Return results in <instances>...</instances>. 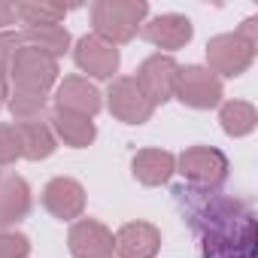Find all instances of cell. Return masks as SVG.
<instances>
[{"label": "cell", "mask_w": 258, "mask_h": 258, "mask_svg": "<svg viewBox=\"0 0 258 258\" xmlns=\"http://www.w3.org/2000/svg\"><path fill=\"white\" fill-rule=\"evenodd\" d=\"M64 7H52V4H19L16 7V16L25 19L28 28H37V25H61L64 19Z\"/></svg>", "instance_id": "7402d4cb"}, {"label": "cell", "mask_w": 258, "mask_h": 258, "mask_svg": "<svg viewBox=\"0 0 258 258\" xmlns=\"http://www.w3.org/2000/svg\"><path fill=\"white\" fill-rule=\"evenodd\" d=\"M70 252L73 258H112V231L94 219H82L70 228Z\"/></svg>", "instance_id": "7c38bea8"}, {"label": "cell", "mask_w": 258, "mask_h": 258, "mask_svg": "<svg viewBox=\"0 0 258 258\" xmlns=\"http://www.w3.org/2000/svg\"><path fill=\"white\" fill-rule=\"evenodd\" d=\"M31 240L16 231H0V258H28Z\"/></svg>", "instance_id": "cb8c5ba5"}, {"label": "cell", "mask_w": 258, "mask_h": 258, "mask_svg": "<svg viewBox=\"0 0 258 258\" xmlns=\"http://www.w3.org/2000/svg\"><path fill=\"white\" fill-rule=\"evenodd\" d=\"M176 73H179V67H176V61L170 55H152V58H146L140 64L134 79H137L140 91L149 97V103L155 106V103H164V100L173 97Z\"/></svg>", "instance_id": "ba28073f"}, {"label": "cell", "mask_w": 258, "mask_h": 258, "mask_svg": "<svg viewBox=\"0 0 258 258\" xmlns=\"http://www.w3.org/2000/svg\"><path fill=\"white\" fill-rule=\"evenodd\" d=\"M31 210V188L22 176L7 173L0 176V231L22 222Z\"/></svg>", "instance_id": "5bb4252c"}, {"label": "cell", "mask_w": 258, "mask_h": 258, "mask_svg": "<svg viewBox=\"0 0 258 258\" xmlns=\"http://www.w3.org/2000/svg\"><path fill=\"white\" fill-rule=\"evenodd\" d=\"M10 112L16 115V121H37L43 118V109H46V97L40 94H28V91H10Z\"/></svg>", "instance_id": "44dd1931"}, {"label": "cell", "mask_w": 258, "mask_h": 258, "mask_svg": "<svg viewBox=\"0 0 258 258\" xmlns=\"http://www.w3.org/2000/svg\"><path fill=\"white\" fill-rule=\"evenodd\" d=\"M0 176H4V167H0Z\"/></svg>", "instance_id": "4316f807"}, {"label": "cell", "mask_w": 258, "mask_h": 258, "mask_svg": "<svg viewBox=\"0 0 258 258\" xmlns=\"http://www.w3.org/2000/svg\"><path fill=\"white\" fill-rule=\"evenodd\" d=\"M58 109H67V112H79V115H88L94 118L97 109H100V94L97 88L82 79V76H67L58 88Z\"/></svg>", "instance_id": "9a60e30c"}, {"label": "cell", "mask_w": 258, "mask_h": 258, "mask_svg": "<svg viewBox=\"0 0 258 258\" xmlns=\"http://www.w3.org/2000/svg\"><path fill=\"white\" fill-rule=\"evenodd\" d=\"M173 198L198 234L204 258H255L258 225L246 201L219 191H195L188 185L173 188Z\"/></svg>", "instance_id": "6da1fadb"}, {"label": "cell", "mask_w": 258, "mask_h": 258, "mask_svg": "<svg viewBox=\"0 0 258 258\" xmlns=\"http://www.w3.org/2000/svg\"><path fill=\"white\" fill-rule=\"evenodd\" d=\"M19 46H22L19 34H13V31L0 34V103H7V97H10V61Z\"/></svg>", "instance_id": "603a6c76"}, {"label": "cell", "mask_w": 258, "mask_h": 258, "mask_svg": "<svg viewBox=\"0 0 258 258\" xmlns=\"http://www.w3.org/2000/svg\"><path fill=\"white\" fill-rule=\"evenodd\" d=\"M109 112L124 121V124H143L152 118L155 106L149 103V97L140 91L137 79L124 76V79H115L109 85Z\"/></svg>", "instance_id": "52a82bcc"}, {"label": "cell", "mask_w": 258, "mask_h": 258, "mask_svg": "<svg viewBox=\"0 0 258 258\" xmlns=\"http://www.w3.org/2000/svg\"><path fill=\"white\" fill-rule=\"evenodd\" d=\"M16 158H22L19 137H16V127H13V124H0V167L13 164Z\"/></svg>", "instance_id": "d4e9b609"}, {"label": "cell", "mask_w": 258, "mask_h": 258, "mask_svg": "<svg viewBox=\"0 0 258 258\" xmlns=\"http://www.w3.org/2000/svg\"><path fill=\"white\" fill-rule=\"evenodd\" d=\"M19 40H22V46L37 49V52H43V55H49L55 61L70 46V34L61 25H37V28H28L25 34H19Z\"/></svg>", "instance_id": "d6986e66"}, {"label": "cell", "mask_w": 258, "mask_h": 258, "mask_svg": "<svg viewBox=\"0 0 258 258\" xmlns=\"http://www.w3.org/2000/svg\"><path fill=\"white\" fill-rule=\"evenodd\" d=\"M146 13L149 7L143 0H100V4L91 7V22L97 37L115 46V43L134 40Z\"/></svg>", "instance_id": "7a4b0ae2"}, {"label": "cell", "mask_w": 258, "mask_h": 258, "mask_svg": "<svg viewBox=\"0 0 258 258\" xmlns=\"http://www.w3.org/2000/svg\"><path fill=\"white\" fill-rule=\"evenodd\" d=\"M140 34L158 46V49H182L188 40H191V22L185 16H176V13H167V16H158L152 19L149 25L140 28Z\"/></svg>", "instance_id": "4fadbf2b"}, {"label": "cell", "mask_w": 258, "mask_h": 258, "mask_svg": "<svg viewBox=\"0 0 258 258\" xmlns=\"http://www.w3.org/2000/svg\"><path fill=\"white\" fill-rule=\"evenodd\" d=\"M10 79L16 85V91H28V94H40L46 97V91L52 88V82L58 79V61L37 52V49H16L13 61H10Z\"/></svg>", "instance_id": "3957f363"}, {"label": "cell", "mask_w": 258, "mask_h": 258, "mask_svg": "<svg viewBox=\"0 0 258 258\" xmlns=\"http://www.w3.org/2000/svg\"><path fill=\"white\" fill-rule=\"evenodd\" d=\"M79 70H85L88 76L94 79H109L115 70H118V49L106 40H100L97 34L94 37H82L76 43V52H73Z\"/></svg>", "instance_id": "30bf717a"}, {"label": "cell", "mask_w": 258, "mask_h": 258, "mask_svg": "<svg viewBox=\"0 0 258 258\" xmlns=\"http://www.w3.org/2000/svg\"><path fill=\"white\" fill-rule=\"evenodd\" d=\"M43 207L55 216V219H79L82 210H85V188L76 182V179H67V176H58L52 179L46 188H43Z\"/></svg>", "instance_id": "8fae6325"}, {"label": "cell", "mask_w": 258, "mask_h": 258, "mask_svg": "<svg viewBox=\"0 0 258 258\" xmlns=\"http://www.w3.org/2000/svg\"><path fill=\"white\" fill-rule=\"evenodd\" d=\"M16 22V7L13 4H0V28H7Z\"/></svg>", "instance_id": "484cf974"}, {"label": "cell", "mask_w": 258, "mask_h": 258, "mask_svg": "<svg viewBox=\"0 0 258 258\" xmlns=\"http://www.w3.org/2000/svg\"><path fill=\"white\" fill-rule=\"evenodd\" d=\"M176 170V158L161 149H143L134 158V176L143 185H164Z\"/></svg>", "instance_id": "ac0fdd59"}, {"label": "cell", "mask_w": 258, "mask_h": 258, "mask_svg": "<svg viewBox=\"0 0 258 258\" xmlns=\"http://www.w3.org/2000/svg\"><path fill=\"white\" fill-rule=\"evenodd\" d=\"M173 97L191 109H210L222 100V82L207 67H179Z\"/></svg>", "instance_id": "8992f818"}, {"label": "cell", "mask_w": 258, "mask_h": 258, "mask_svg": "<svg viewBox=\"0 0 258 258\" xmlns=\"http://www.w3.org/2000/svg\"><path fill=\"white\" fill-rule=\"evenodd\" d=\"M16 137H19V149H22V158H31V161H40V158H49L55 152V134L52 127L37 118V121H16Z\"/></svg>", "instance_id": "2e32d148"}, {"label": "cell", "mask_w": 258, "mask_h": 258, "mask_svg": "<svg viewBox=\"0 0 258 258\" xmlns=\"http://www.w3.org/2000/svg\"><path fill=\"white\" fill-rule=\"evenodd\" d=\"M179 173L185 176V185L195 191H216L228 179V158L219 149L195 146L179 155Z\"/></svg>", "instance_id": "277c9868"}, {"label": "cell", "mask_w": 258, "mask_h": 258, "mask_svg": "<svg viewBox=\"0 0 258 258\" xmlns=\"http://www.w3.org/2000/svg\"><path fill=\"white\" fill-rule=\"evenodd\" d=\"M161 234L149 222H127L112 237V252H118V258H155Z\"/></svg>", "instance_id": "9c48e42d"}, {"label": "cell", "mask_w": 258, "mask_h": 258, "mask_svg": "<svg viewBox=\"0 0 258 258\" xmlns=\"http://www.w3.org/2000/svg\"><path fill=\"white\" fill-rule=\"evenodd\" d=\"M52 131L73 149H82L94 140V121L88 115H79V112H67V109H55L52 112Z\"/></svg>", "instance_id": "e0dca14e"}, {"label": "cell", "mask_w": 258, "mask_h": 258, "mask_svg": "<svg viewBox=\"0 0 258 258\" xmlns=\"http://www.w3.org/2000/svg\"><path fill=\"white\" fill-rule=\"evenodd\" d=\"M252 55H255V37L249 34H225V37H216L210 40L207 46V61H210V73H222V76H240L249 64H252Z\"/></svg>", "instance_id": "5b68a950"}, {"label": "cell", "mask_w": 258, "mask_h": 258, "mask_svg": "<svg viewBox=\"0 0 258 258\" xmlns=\"http://www.w3.org/2000/svg\"><path fill=\"white\" fill-rule=\"evenodd\" d=\"M219 118H222L225 134H231V137H243L255 127V109H252V103H243V100L225 103Z\"/></svg>", "instance_id": "ffe728a7"}]
</instances>
